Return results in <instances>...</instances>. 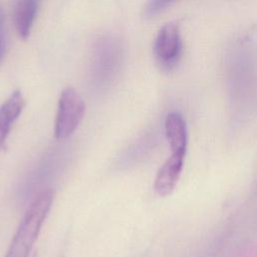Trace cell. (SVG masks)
Wrapping results in <instances>:
<instances>
[{
  "instance_id": "6da1fadb",
  "label": "cell",
  "mask_w": 257,
  "mask_h": 257,
  "mask_svg": "<svg viewBox=\"0 0 257 257\" xmlns=\"http://www.w3.org/2000/svg\"><path fill=\"white\" fill-rule=\"evenodd\" d=\"M53 199V191L47 189L39 193L31 202L19 223L5 257H29L41 227L49 214Z\"/></svg>"
},
{
  "instance_id": "7a4b0ae2",
  "label": "cell",
  "mask_w": 257,
  "mask_h": 257,
  "mask_svg": "<svg viewBox=\"0 0 257 257\" xmlns=\"http://www.w3.org/2000/svg\"><path fill=\"white\" fill-rule=\"evenodd\" d=\"M123 58L121 41L113 35H103L94 44L90 62L94 81L109 82L117 74Z\"/></svg>"
},
{
  "instance_id": "3957f363",
  "label": "cell",
  "mask_w": 257,
  "mask_h": 257,
  "mask_svg": "<svg viewBox=\"0 0 257 257\" xmlns=\"http://www.w3.org/2000/svg\"><path fill=\"white\" fill-rule=\"evenodd\" d=\"M85 112V103L73 87L64 88L59 96L54 122V137L58 141L68 139L80 124Z\"/></svg>"
},
{
  "instance_id": "277c9868",
  "label": "cell",
  "mask_w": 257,
  "mask_h": 257,
  "mask_svg": "<svg viewBox=\"0 0 257 257\" xmlns=\"http://www.w3.org/2000/svg\"><path fill=\"white\" fill-rule=\"evenodd\" d=\"M183 52L180 26L177 22L165 24L157 34L154 53L157 63L164 71L173 70L179 63Z\"/></svg>"
},
{
  "instance_id": "5b68a950",
  "label": "cell",
  "mask_w": 257,
  "mask_h": 257,
  "mask_svg": "<svg viewBox=\"0 0 257 257\" xmlns=\"http://www.w3.org/2000/svg\"><path fill=\"white\" fill-rule=\"evenodd\" d=\"M184 160V156L171 154V157L159 169L154 184L158 195L165 197L174 191L183 170Z\"/></svg>"
},
{
  "instance_id": "8992f818",
  "label": "cell",
  "mask_w": 257,
  "mask_h": 257,
  "mask_svg": "<svg viewBox=\"0 0 257 257\" xmlns=\"http://www.w3.org/2000/svg\"><path fill=\"white\" fill-rule=\"evenodd\" d=\"M165 134L172 154L185 157L188 144L187 125L180 112L172 111L167 114L165 119Z\"/></svg>"
},
{
  "instance_id": "52a82bcc",
  "label": "cell",
  "mask_w": 257,
  "mask_h": 257,
  "mask_svg": "<svg viewBox=\"0 0 257 257\" xmlns=\"http://www.w3.org/2000/svg\"><path fill=\"white\" fill-rule=\"evenodd\" d=\"M24 105L25 100L20 90H15L0 105V150L10 133L12 124L21 114Z\"/></svg>"
},
{
  "instance_id": "ba28073f",
  "label": "cell",
  "mask_w": 257,
  "mask_h": 257,
  "mask_svg": "<svg viewBox=\"0 0 257 257\" xmlns=\"http://www.w3.org/2000/svg\"><path fill=\"white\" fill-rule=\"evenodd\" d=\"M41 0H15L14 23L18 35L25 39L29 36L37 16Z\"/></svg>"
},
{
  "instance_id": "9c48e42d",
  "label": "cell",
  "mask_w": 257,
  "mask_h": 257,
  "mask_svg": "<svg viewBox=\"0 0 257 257\" xmlns=\"http://www.w3.org/2000/svg\"><path fill=\"white\" fill-rule=\"evenodd\" d=\"M177 0H149L145 7V15L148 18L155 17L168 7H170Z\"/></svg>"
},
{
  "instance_id": "30bf717a",
  "label": "cell",
  "mask_w": 257,
  "mask_h": 257,
  "mask_svg": "<svg viewBox=\"0 0 257 257\" xmlns=\"http://www.w3.org/2000/svg\"><path fill=\"white\" fill-rule=\"evenodd\" d=\"M5 30H4V17L0 9V62L5 52Z\"/></svg>"
}]
</instances>
